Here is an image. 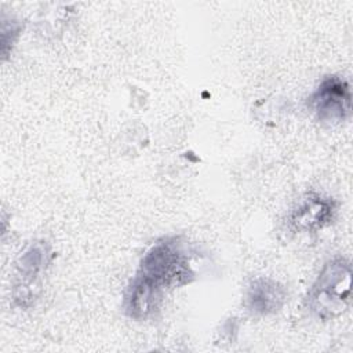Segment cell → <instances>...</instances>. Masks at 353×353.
Wrapping results in <instances>:
<instances>
[{
	"label": "cell",
	"instance_id": "cell-1",
	"mask_svg": "<svg viewBox=\"0 0 353 353\" xmlns=\"http://www.w3.org/2000/svg\"><path fill=\"white\" fill-rule=\"evenodd\" d=\"M352 301V265L336 256L321 268L309 288L305 306L312 316L320 320H332L341 316Z\"/></svg>",
	"mask_w": 353,
	"mask_h": 353
},
{
	"label": "cell",
	"instance_id": "cell-2",
	"mask_svg": "<svg viewBox=\"0 0 353 353\" xmlns=\"http://www.w3.org/2000/svg\"><path fill=\"white\" fill-rule=\"evenodd\" d=\"M137 272L164 292L190 284L196 277L192 255L179 237H164L154 243L143 254Z\"/></svg>",
	"mask_w": 353,
	"mask_h": 353
},
{
	"label": "cell",
	"instance_id": "cell-3",
	"mask_svg": "<svg viewBox=\"0 0 353 353\" xmlns=\"http://www.w3.org/2000/svg\"><path fill=\"white\" fill-rule=\"evenodd\" d=\"M309 106L323 123L336 124L345 121L352 110L349 83L339 76H325L310 94Z\"/></svg>",
	"mask_w": 353,
	"mask_h": 353
},
{
	"label": "cell",
	"instance_id": "cell-4",
	"mask_svg": "<svg viewBox=\"0 0 353 353\" xmlns=\"http://www.w3.org/2000/svg\"><path fill=\"white\" fill-rule=\"evenodd\" d=\"M338 212L336 201L321 193H306L287 215V226L298 234L316 233L330 226Z\"/></svg>",
	"mask_w": 353,
	"mask_h": 353
},
{
	"label": "cell",
	"instance_id": "cell-5",
	"mask_svg": "<svg viewBox=\"0 0 353 353\" xmlns=\"http://www.w3.org/2000/svg\"><path fill=\"white\" fill-rule=\"evenodd\" d=\"M164 291L141 273H135L123 298L124 313L137 321L148 320L160 307Z\"/></svg>",
	"mask_w": 353,
	"mask_h": 353
},
{
	"label": "cell",
	"instance_id": "cell-6",
	"mask_svg": "<svg viewBox=\"0 0 353 353\" xmlns=\"http://www.w3.org/2000/svg\"><path fill=\"white\" fill-rule=\"evenodd\" d=\"M285 302V287L272 277L259 276L251 280L245 290V307L256 316L276 314L284 307Z\"/></svg>",
	"mask_w": 353,
	"mask_h": 353
},
{
	"label": "cell",
	"instance_id": "cell-7",
	"mask_svg": "<svg viewBox=\"0 0 353 353\" xmlns=\"http://www.w3.org/2000/svg\"><path fill=\"white\" fill-rule=\"evenodd\" d=\"M51 259L50 247L44 241L32 243L26 251L19 256L17 263V276H18V285L17 290H23L22 294L18 296L25 298V294L30 292L32 288L36 287L40 274L46 270Z\"/></svg>",
	"mask_w": 353,
	"mask_h": 353
}]
</instances>
